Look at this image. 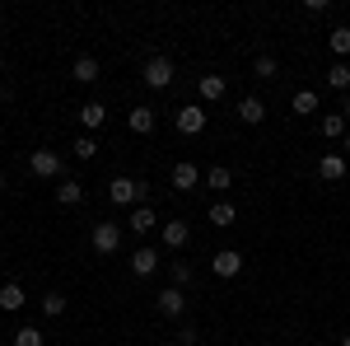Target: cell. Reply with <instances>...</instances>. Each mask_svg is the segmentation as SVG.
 Segmentation results:
<instances>
[{
  "mask_svg": "<svg viewBox=\"0 0 350 346\" xmlns=\"http://www.w3.org/2000/svg\"><path fill=\"white\" fill-rule=\"evenodd\" d=\"M173 122H178V132H183V136H201V132H206V112H201V103L178 108V117H173Z\"/></svg>",
  "mask_w": 350,
  "mask_h": 346,
  "instance_id": "cell-5",
  "label": "cell"
},
{
  "mask_svg": "<svg viewBox=\"0 0 350 346\" xmlns=\"http://www.w3.org/2000/svg\"><path fill=\"white\" fill-rule=\"evenodd\" d=\"M131 271L135 276H154V271H159V248H135L131 253Z\"/></svg>",
  "mask_w": 350,
  "mask_h": 346,
  "instance_id": "cell-9",
  "label": "cell"
},
{
  "mask_svg": "<svg viewBox=\"0 0 350 346\" xmlns=\"http://www.w3.org/2000/svg\"><path fill=\"white\" fill-rule=\"evenodd\" d=\"M323 136H327V140L346 136V117H341V112H327V117H323Z\"/></svg>",
  "mask_w": 350,
  "mask_h": 346,
  "instance_id": "cell-26",
  "label": "cell"
},
{
  "mask_svg": "<svg viewBox=\"0 0 350 346\" xmlns=\"http://www.w3.org/2000/svg\"><path fill=\"white\" fill-rule=\"evenodd\" d=\"M154 304H159V314H163V319H183V314H187V295L178 291V286H168V291H163L159 299H154Z\"/></svg>",
  "mask_w": 350,
  "mask_h": 346,
  "instance_id": "cell-7",
  "label": "cell"
},
{
  "mask_svg": "<svg viewBox=\"0 0 350 346\" xmlns=\"http://www.w3.org/2000/svg\"><path fill=\"white\" fill-rule=\"evenodd\" d=\"M206 187H211V192H229V187H234V173H229L224 164H215V169L206 173Z\"/></svg>",
  "mask_w": 350,
  "mask_h": 346,
  "instance_id": "cell-22",
  "label": "cell"
},
{
  "mask_svg": "<svg viewBox=\"0 0 350 346\" xmlns=\"http://www.w3.org/2000/svg\"><path fill=\"white\" fill-rule=\"evenodd\" d=\"M346 150H350V136H346Z\"/></svg>",
  "mask_w": 350,
  "mask_h": 346,
  "instance_id": "cell-36",
  "label": "cell"
},
{
  "mask_svg": "<svg viewBox=\"0 0 350 346\" xmlns=\"http://www.w3.org/2000/svg\"><path fill=\"white\" fill-rule=\"evenodd\" d=\"M318 173H323L327 183H341V178H346V160H341V155H323V160H318Z\"/></svg>",
  "mask_w": 350,
  "mask_h": 346,
  "instance_id": "cell-18",
  "label": "cell"
},
{
  "mask_svg": "<svg viewBox=\"0 0 350 346\" xmlns=\"http://www.w3.org/2000/svg\"><path fill=\"white\" fill-rule=\"evenodd\" d=\"M196 89H201V99H206V103H219L229 84H224V75H201V80H196Z\"/></svg>",
  "mask_w": 350,
  "mask_h": 346,
  "instance_id": "cell-15",
  "label": "cell"
},
{
  "mask_svg": "<svg viewBox=\"0 0 350 346\" xmlns=\"http://www.w3.org/2000/svg\"><path fill=\"white\" fill-rule=\"evenodd\" d=\"M80 122H84V132H98V127L108 122V108L98 103V99H89V103L80 108Z\"/></svg>",
  "mask_w": 350,
  "mask_h": 346,
  "instance_id": "cell-13",
  "label": "cell"
},
{
  "mask_svg": "<svg viewBox=\"0 0 350 346\" xmlns=\"http://www.w3.org/2000/svg\"><path fill=\"white\" fill-rule=\"evenodd\" d=\"M201 183V169H196V164H173V187H178V192H191V187Z\"/></svg>",
  "mask_w": 350,
  "mask_h": 346,
  "instance_id": "cell-12",
  "label": "cell"
},
{
  "mask_svg": "<svg viewBox=\"0 0 350 346\" xmlns=\"http://www.w3.org/2000/svg\"><path fill=\"white\" fill-rule=\"evenodd\" d=\"M56 201H61V206H80V201H84V183L61 178V183H56Z\"/></svg>",
  "mask_w": 350,
  "mask_h": 346,
  "instance_id": "cell-14",
  "label": "cell"
},
{
  "mask_svg": "<svg viewBox=\"0 0 350 346\" xmlns=\"http://www.w3.org/2000/svg\"><path fill=\"white\" fill-rule=\"evenodd\" d=\"M154 225H159V215L150 211V206H135V211H131V220H126V230H131V234H140V239H145V234H150Z\"/></svg>",
  "mask_w": 350,
  "mask_h": 346,
  "instance_id": "cell-11",
  "label": "cell"
},
{
  "mask_svg": "<svg viewBox=\"0 0 350 346\" xmlns=\"http://www.w3.org/2000/svg\"><path fill=\"white\" fill-rule=\"evenodd\" d=\"M196 337H201L196 328H183V332H178V346H196Z\"/></svg>",
  "mask_w": 350,
  "mask_h": 346,
  "instance_id": "cell-31",
  "label": "cell"
},
{
  "mask_svg": "<svg viewBox=\"0 0 350 346\" xmlns=\"http://www.w3.org/2000/svg\"><path fill=\"white\" fill-rule=\"evenodd\" d=\"M304 14H327V0H304Z\"/></svg>",
  "mask_w": 350,
  "mask_h": 346,
  "instance_id": "cell-32",
  "label": "cell"
},
{
  "mask_svg": "<svg viewBox=\"0 0 350 346\" xmlns=\"http://www.w3.org/2000/svg\"><path fill=\"white\" fill-rule=\"evenodd\" d=\"M14 346H42V332L38 328H19L14 332Z\"/></svg>",
  "mask_w": 350,
  "mask_h": 346,
  "instance_id": "cell-29",
  "label": "cell"
},
{
  "mask_svg": "<svg viewBox=\"0 0 350 346\" xmlns=\"http://www.w3.org/2000/svg\"><path fill=\"white\" fill-rule=\"evenodd\" d=\"M140 197H145V183H140V178H112L108 183V201L112 206H135Z\"/></svg>",
  "mask_w": 350,
  "mask_h": 346,
  "instance_id": "cell-2",
  "label": "cell"
},
{
  "mask_svg": "<svg viewBox=\"0 0 350 346\" xmlns=\"http://www.w3.org/2000/svg\"><path fill=\"white\" fill-rule=\"evenodd\" d=\"M211 271L224 276V281H229V276H239V271H243V253H239V248H219L215 258H211Z\"/></svg>",
  "mask_w": 350,
  "mask_h": 346,
  "instance_id": "cell-6",
  "label": "cell"
},
{
  "mask_svg": "<svg viewBox=\"0 0 350 346\" xmlns=\"http://www.w3.org/2000/svg\"><path fill=\"white\" fill-rule=\"evenodd\" d=\"M126 127H131L135 136H150L154 132V108H145V103L131 108V112H126Z\"/></svg>",
  "mask_w": 350,
  "mask_h": 346,
  "instance_id": "cell-10",
  "label": "cell"
},
{
  "mask_svg": "<svg viewBox=\"0 0 350 346\" xmlns=\"http://www.w3.org/2000/svg\"><path fill=\"white\" fill-rule=\"evenodd\" d=\"M70 150H75V160H94V155H98V140H94V136H80Z\"/></svg>",
  "mask_w": 350,
  "mask_h": 346,
  "instance_id": "cell-28",
  "label": "cell"
},
{
  "mask_svg": "<svg viewBox=\"0 0 350 346\" xmlns=\"http://www.w3.org/2000/svg\"><path fill=\"white\" fill-rule=\"evenodd\" d=\"M89 243H94V253H117L122 248V225H112V220H94V230H89Z\"/></svg>",
  "mask_w": 350,
  "mask_h": 346,
  "instance_id": "cell-1",
  "label": "cell"
},
{
  "mask_svg": "<svg viewBox=\"0 0 350 346\" xmlns=\"http://www.w3.org/2000/svg\"><path fill=\"white\" fill-rule=\"evenodd\" d=\"M327 42H332V52H336V56H350V28H332Z\"/></svg>",
  "mask_w": 350,
  "mask_h": 346,
  "instance_id": "cell-27",
  "label": "cell"
},
{
  "mask_svg": "<svg viewBox=\"0 0 350 346\" xmlns=\"http://www.w3.org/2000/svg\"><path fill=\"white\" fill-rule=\"evenodd\" d=\"M290 108H295L299 117H313V112H318V94H313V89H299L295 99H290Z\"/></svg>",
  "mask_w": 350,
  "mask_h": 346,
  "instance_id": "cell-20",
  "label": "cell"
},
{
  "mask_svg": "<svg viewBox=\"0 0 350 346\" xmlns=\"http://www.w3.org/2000/svg\"><path fill=\"white\" fill-rule=\"evenodd\" d=\"M187 239H191V230L183 220H168V225H163V243H168V248H187Z\"/></svg>",
  "mask_w": 350,
  "mask_h": 346,
  "instance_id": "cell-19",
  "label": "cell"
},
{
  "mask_svg": "<svg viewBox=\"0 0 350 346\" xmlns=\"http://www.w3.org/2000/svg\"><path fill=\"white\" fill-rule=\"evenodd\" d=\"M252 75H257V80H275V75H280L275 56H257V61H252Z\"/></svg>",
  "mask_w": 350,
  "mask_h": 346,
  "instance_id": "cell-24",
  "label": "cell"
},
{
  "mask_svg": "<svg viewBox=\"0 0 350 346\" xmlns=\"http://www.w3.org/2000/svg\"><path fill=\"white\" fill-rule=\"evenodd\" d=\"M327 84L341 89V94H350V66H346V61H336V66L327 71Z\"/></svg>",
  "mask_w": 350,
  "mask_h": 346,
  "instance_id": "cell-23",
  "label": "cell"
},
{
  "mask_svg": "<svg viewBox=\"0 0 350 346\" xmlns=\"http://www.w3.org/2000/svg\"><path fill=\"white\" fill-rule=\"evenodd\" d=\"M24 304H28V295H24L19 281H5V286H0V309H5V314H19Z\"/></svg>",
  "mask_w": 350,
  "mask_h": 346,
  "instance_id": "cell-8",
  "label": "cell"
},
{
  "mask_svg": "<svg viewBox=\"0 0 350 346\" xmlns=\"http://www.w3.org/2000/svg\"><path fill=\"white\" fill-rule=\"evenodd\" d=\"M28 169H33L38 178H61V155H56V150H33V155H28Z\"/></svg>",
  "mask_w": 350,
  "mask_h": 346,
  "instance_id": "cell-4",
  "label": "cell"
},
{
  "mask_svg": "<svg viewBox=\"0 0 350 346\" xmlns=\"http://www.w3.org/2000/svg\"><path fill=\"white\" fill-rule=\"evenodd\" d=\"M191 281V267L187 262H173V286H178V291H183V286H187Z\"/></svg>",
  "mask_w": 350,
  "mask_h": 346,
  "instance_id": "cell-30",
  "label": "cell"
},
{
  "mask_svg": "<svg viewBox=\"0 0 350 346\" xmlns=\"http://www.w3.org/2000/svg\"><path fill=\"white\" fill-rule=\"evenodd\" d=\"M234 220H239V206H229V201H215V206H211V225H219V230H229Z\"/></svg>",
  "mask_w": 350,
  "mask_h": 346,
  "instance_id": "cell-21",
  "label": "cell"
},
{
  "mask_svg": "<svg viewBox=\"0 0 350 346\" xmlns=\"http://www.w3.org/2000/svg\"><path fill=\"white\" fill-rule=\"evenodd\" d=\"M70 75H75L80 84H94L98 75H103V71H98V61H94V56H75V66H70Z\"/></svg>",
  "mask_w": 350,
  "mask_h": 346,
  "instance_id": "cell-16",
  "label": "cell"
},
{
  "mask_svg": "<svg viewBox=\"0 0 350 346\" xmlns=\"http://www.w3.org/2000/svg\"><path fill=\"white\" fill-rule=\"evenodd\" d=\"M42 314H47V319H61V314H66V295L47 291V295H42Z\"/></svg>",
  "mask_w": 350,
  "mask_h": 346,
  "instance_id": "cell-25",
  "label": "cell"
},
{
  "mask_svg": "<svg viewBox=\"0 0 350 346\" xmlns=\"http://www.w3.org/2000/svg\"><path fill=\"white\" fill-rule=\"evenodd\" d=\"M5 187H10V183H5V178H0V197H5Z\"/></svg>",
  "mask_w": 350,
  "mask_h": 346,
  "instance_id": "cell-34",
  "label": "cell"
},
{
  "mask_svg": "<svg viewBox=\"0 0 350 346\" xmlns=\"http://www.w3.org/2000/svg\"><path fill=\"white\" fill-rule=\"evenodd\" d=\"M341 117H346V122H350V94H346V108H341Z\"/></svg>",
  "mask_w": 350,
  "mask_h": 346,
  "instance_id": "cell-33",
  "label": "cell"
},
{
  "mask_svg": "<svg viewBox=\"0 0 350 346\" xmlns=\"http://www.w3.org/2000/svg\"><path fill=\"white\" fill-rule=\"evenodd\" d=\"M262 117H267V103H262V99H239V122L257 127Z\"/></svg>",
  "mask_w": 350,
  "mask_h": 346,
  "instance_id": "cell-17",
  "label": "cell"
},
{
  "mask_svg": "<svg viewBox=\"0 0 350 346\" xmlns=\"http://www.w3.org/2000/svg\"><path fill=\"white\" fill-rule=\"evenodd\" d=\"M140 80L150 84V89H168V84H173V61H168V56H150L145 71H140Z\"/></svg>",
  "mask_w": 350,
  "mask_h": 346,
  "instance_id": "cell-3",
  "label": "cell"
},
{
  "mask_svg": "<svg viewBox=\"0 0 350 346\" xmlns=\"http://www.w3.org/2000/svg\"><path fill=\"white\" fill-rule=\"evenodd\" d=\"M341 346H350V332H346V337H341Z\"/></svg>",
  "mask_w": 350,
  "mask_h": 346,
  "instance_id": "cell-35",
  "label": "cell"
}]
</instances>
